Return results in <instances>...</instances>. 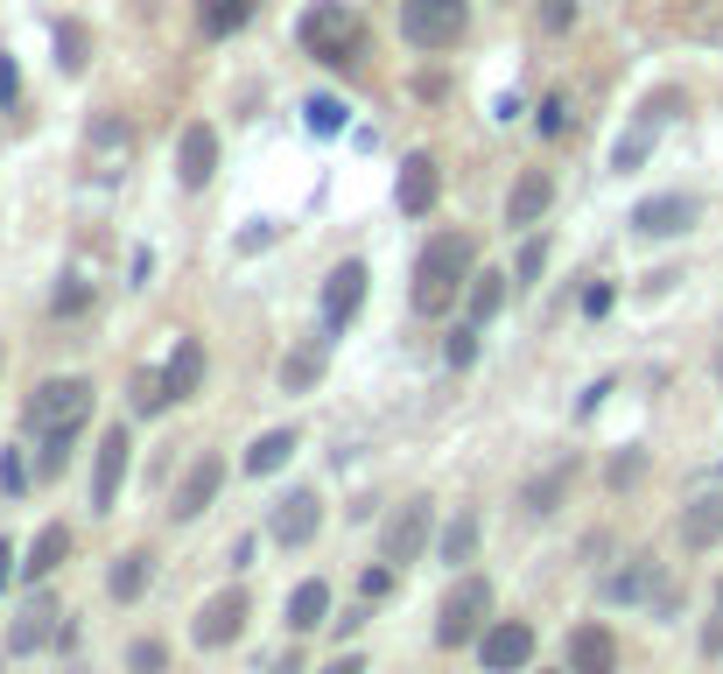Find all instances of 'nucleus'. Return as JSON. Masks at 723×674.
<instances>
[{
    "label": "nucleus",
    "instance_id": "obj_1",
    "mask_svg": "<svg viewBox=\"0 0 723 674\" xmlns=\"http://www.w3.org/2000/svg\"><path fill=\"white\" fill-rule=\"evenodd\" d=\"M478 275V239L471 233H435L422 254H414V281H408V302L414 317H450L456 296Z\"/></svg>",
    "mask_w": 723,
    "mask_h": 674
},
{
    "label": "nucleus",
    "instance_id": "obj_2",
    "mask_svg": "<svg viewBox=\"0 0 723 674\" xmlns=\"http://www.w3.org/2000/svg\"><path fill=\"white\" fill-rule=\"evenodd\" d=\"M295 43L302 56H316L323 71H352L358 56H366V14L352 8V0H310L295 22Z\"/></svg>",
    "mask_w": 723,
    "mask_h": 674
},
{
    "label": "nucleus",
    "instance_id": "obj_3",
    "mask_svg": "<svg viewBox=\"0 0 723 674\" xmlns=\"http://www.w3.org/2000/svg\"><path fill=\"white\" fill-rule=\"evenodd\" d=\"M492 625V584L485 576H456L450 597L435 605V646H471Z\"/></svg>",
    "mask_w": 723,
    "mask_h": 674
},
{
    "label": "nucleus",
    "instance_id": "obj_4",
    "mask_svg": "<svg viewBox=\"0 0 723 674\" xmlns=\"http://www.w3.org/2000/svg\"><path fill=\"white\" fill-rule=\"evenodd\" d=\"M91 379L85 373H64V379H43V387L29 394V429L43 436V429H85L91 421Z\"/></svg>",
    "mask_w": 723,
    "mask_h": 674
},
{
    "label": "nucleus",
    "instance_id": "obj_5",
    "mask_svg": "<svg viewBox=\"0 0 723 674\" xmlns=\"http://www.w3.org/2000/svg\"><path fill=\"white\" fill-rule=\"evenodd\" d=\"M429 548H435V499H408V506H393L387 527H379V563L408 569V563H422Z\"/></svg>",
    "mask_w": 723,
    "mask_h": 674
},
{
    "label": "nucleus",
    "instance_id": "obj_6",
    "mask_svg": "<svg viewBox=\"0 0 723 674\" xmlns=\"http://www.w3.org/2000/svg\"><path fill=\"white\" fill-rule=\"evenodd\" d=\"M675 106H681V92H675V85L646 92V106L633 113V127H625L618 141H612V169H618V176H633V169H639L646 156H654V141H660V127L675 120Z\"/></svg>",
    "mask_w": 723,
    "mask_h": 674
},
{
    "label": "nucleus",
    "instance_id": "obj_7",
    "mask_svg": "<svg viewBox=\"0 0 723 674\" xmlns=\"http://www.w3.org/2000/svg\"><path fill=\"white\" fill-rule=\"evenodd\" d=\"M471 29L464 0H401V35L414 50H456Z\"/></svg>",
    "mask_w": 723,
    "mask_h": 674
},
{
    "label": "nucleus",
    "instance_id": "obj_8",
    "mask_svg": "<svg viewBox=\"0 0 723 674\" xmlns=\"http://www.w3.org/2000/svg\"><path fill=\"white\" fill-rule=\"evenodd\" d=\"M246 619H253L246 590H239V584H225V590L204 597V611H197V625H190V640H197L204 653H218V646H233L239 632H246Z\"/></svg>",
    "mask_w": 723,
    "mask_h": 674
},
{
    "label": "nucleus",
    "instance_id": "obj_9",
    "mask_svg": "<svg viewBox=\"0 0 723 674\" xmlns=\"http://www.w3.org/2000/svg\"><path fill=\"white\" fill-rule=\"evenodd\" d=\"M127 464H134V436L112 421V429L99 436V457H91V513H112V506H120Z\"/></svg>",
    "mask_w": 723,
    "mask_h": 674
},
{
    "label": "nucleus",
    "instance_id": "obj_10",
    "mask_svg": "<svg viewBox=\"0 0 723 674\" xmlns=\"http://www.w3.org/2000/svg\"><path fill=\"white\" fill-rule=\"evenodd\" d=\"M576 450H562V457H548V464L527 478L520 492H512V506H520L527 520H548V513H562V499H569V485H576Z\"/></svg>",
    "mask_w": 723,
    "mask_h": 674
},
{
    "label": "nucleus",
    "instance_id": "obj_11",
    "mask_svg": "<svg viewBox=\"0 0 723 674\" xmlns=\"http://www.w3.org/2000/svg\"><path fill=\"white\" fill-rule=\"evenodd\" d=\"M695 218H702V204L689 197V190H660V197H639L633 204V233L639 239H681Z\"/></svg>",
    "mask_w": 723,
    "mask_h": 674
},
{
    "label": "nucleus",
    "instance_id": "obj_12",
    "mask_svg": "<svg viewBox=\"0 0 723 674\" xmlns=\"http://www.w3.org/2000/svg\"><path fill=\"white\" fill-rule=\"evenodd\" d=\"M435 197H443V162H435L429 148L401 156V176H393V204H401V218H429Z\"/></svg>",
    "mask_w": 723,
    "mask_h": 674
},
{
    "label": "nucleus",
    "instance_id": "obj_13",
    "mask_svg": "<svg viewBox=\"0 0 723 674\" xmlns=\"http://www.w3.org/2000/svg\"><path fill=\"white\" fill-rule=\"evenodd\" d=\"M316 527H323V499L310 485H295V492H281L274 506H268V534L281 548H310L316 542Z\"/></svg>",
    "mask_w": 723,
    "mask_h": 674
},
{
    "label": "nucleus",
    "instance_id": "obj_14",
    "mask_svg": "<svg viewBox=\"0 0 723 674\" xmlns=\"http://www.w3.org/2000/svg\"><path fill=\"white\" fill-rule=\"evenodd\" d=\"M56 632H64V611H56V597L35 590L29 605L14 611V625H8V661H29V653L56 646Z\"/></svg>",
    "mask_w": 723,
    "mask_h": 674
},
{
    "label": "nucleus",
    "instance_id": "obj_15",
    "mask_svg": "<svg viewBox=\"0 0 723 674\" xmlns=\"http://www.w3.org/2000/svg\"><path fill=\"white\" fill-rule=\"evenodd\" d=\"M478 661H485V674H520L535 661V625L527 619H492L485 640H478Z\"/></svg>",
    "mask_w": 723,
    "mask_h": 674
},
{
    "label": "nucleus",
    "instance_id": "obj_16",
    "mask_svg": "<svg viewBox=\"0 0 723 674\" xmlns=\"http://www.w3.org/2000/svg\"><path fill=\"white\" fill-rule=\"evenodd\" d=\"M366 260H337L331 275H323V331H345V323L366 310Z\"/></svg>",
    "mask_w": 723,
    "mask_h": 674
},
{
    "label": "nucleus",
    "instance_id": "obj_17",
    "mask_svg": "<svg viewBox=\"0 0 723 674\" xmlns=\"http://www.w3.org/2000/svg\"><path fill=\"white\" fill-rule=\"evenodd\" d=\"M212 176H218V127L212 120H190L183 141H176V183L197 197V190H212Z\"/></svg>",
    "mask_w": 723,
    "mask_h": 674
},
{
    "label": "nucleus",
    "instance_id": "obj_18",
    "mask_svg": "<svg viewBox=\"0 0 723 674\" xmlns=\"http://www.w3.org/2000/svg\"><path fill=\"white\" fill-rule=\"evenodd\" d=\"M218 485H225V457L204 450L197 464L176 478V499H169V513H176L183 527H190V520H204V513H212V499H218Z\"/></svg>",
    "mask_w": 723,
    "mask_h": 674
},
{
    "label": "nucleus",
    "instance_id": "obj_19",
    "mask_svg": "<svg viewBox=\"0 0 723 674\" xmlns=\"http://www.w3.org/2000/svg\"><path fill=\"white\" fill-rule=\"evenodd\" d=\"M331 338L337 331H310V338L289 344V359H281V394H316L323 365H331Z\"/></svg>",
    "mask_w": 723,
    "mask_h": 674
},
{
    "label": "nucleus",
    "instance_id": "obj_20",
    "mask_svg": "<svg viewBox=\"0 0 723 674\" xmlns=\"http://www.w3.org/2000/svg\"><path fill=\"white\" fill-rule=\"evenodd\" d=\"M548 204H555V176L548 169H520L506 190V225H541Z\"/></svg>",
    "mask_w": 723,
    "mask_h": 674
},
{
    "label": "nucleus",
    "instance_id": "obj_21",
    "mask_svg": "<svg viewBox=\"0 0 723 674\" xmlns=\"http://www.w3.org/2000/svg\"><path fill=\"white\" fill-rule=\"evenodd\" d=\"M569 674H618V640H612V625H576L569 632Z\"/></svg>",
    "mask_w": 723,
    "mask_h": 674
},
{
    "label": "nucleus",
    "instance_id": "obj_22",
    "mask_svg": "<svg viewBox=\"0 0 723 674\" xmlns=\"http://www.w3.org/2000/svg\"><path fill=\"white\" fill-rule=\"evenodd\" d=\"M681 548L689 555H710L716 542H723V492H702V499H689V506H681Z\"/></svg>",
    "mask_w": 723,
    "mask_h": 674
},
{
    "label": "nucleus",
    "instance_id": "obj_23",
    "mask_svg": "<svg viewBox=\"0 0 723 674\" xmlns=\"http://www.w3.org/2000/svg\"><path fill=\"white\" fill-rule=\"evenodd\" d=\"M162 387H169V400H197V387H204V344L197 338H176V352L162 359Z\"/></svg>",
    "mask_w": 723,
    "mask_h": 674
},
{
    "label": "nucleus",
    "instance_id": "obj_24",
    "mask_svg": "<svg viewBox=\"0 0 723 674\" xmlns=\"http://www.w3.org/2000/svg\"><path fill=\"white\" fill-rule=\"evenodd\" d=\"M148 584H155V555H148V548L112 555V569H106V597H112V605H134Z\"/></svg>",
    "mask_w": 723,
    "mask_h": 674
},
{
    "label": "nucleus",
    "instance_id": "obj_25",
    "mask_svg": "<svg viewBox=\"0 0 723 674\" xmlns=\"http://www.w3.org/2000/svg\"><path fill=\"white\" fill-rule=\"evenodd\" d=\"M654 584H660V563L654 555H633L625 569L604 576V605H639V597H654Z\"/></svg>",
    "mask_w": 723,
    "mask_h": 674
},
{
    "label": "nucleus",
    "instance_id": "obj_26",
    "mask_svg": "<svg viewBox=\"0 0 723 674\" xmlns=\"http://www.w3.org/2000/svg\"><path fill=\"white\" fill-rule=\"evenodd\" d=\"M506 288H512V275H499V267H478V275H471V288H464V317L478 323V331L506 310Z\"/></svg>",
    "mask_w": 723,
    "mask_h": 674
},
{
    "label": "nucleus",
    "instance_id": "obj_27",
    "mask_svg": "<svg viewBox=\"0 0 723 674\" xmlns=\"http://www.w3.org/2000/svg\"><path fill=\"white\" fill-rule=\"evenodd\" d=\"M64 555H71V527H64V520H50V527L29 542V555H22V576H29V584H43V576L64 569Z\"/></svg>",
    "mask_w": 723,
    "mask_h": 674
},
{
    "label": "nucleus",
    "instance_id": "obj_28",
    "mask_svg": "<svg viewBox=\"0 0 723 674\" xmlns=\"http://www.w3.org/2000/svg\"><path fill=\"white\" fill-rule=\"evenodd\" d=\"M316 625H331V584L323 576L295 584V597H289V632H316Z\"/></svg>",
    "mask_w": 723,
    "mask_h": 674
},
{
    "label": "nucleus",
    "instance_id": "obj_29",
    "mask_svg": "<svg viewBox=\"0 0 723 674\" xmlns=\"http://www.w3.org/2000/svg\"><path fill=\"white\" fill-rule=\"evenodd\" d=\"M260 0H197V29L212 35V43H225V35H239L246 22H253Z\"/></svg>",
    "mask_w": 723,
    "mask_h": 674
},
{
    "label": "nucleus",
    "instance_id": "obj_30",
    "mask_svg": "<svg viewBox=\"0 0 723 674\" xmlns=\"http://www.w3.org/2000/svg\"><path fill=\"white\" fill-rule=\"evenodd\" d=\"M295 450H302V436H295V429H268V436L253 442V450H246V471H253V478H274Z\"/></svg>",
    "mask_w": 723,
    "mask_h": 674
},
{
    "label": "nucleus",
    "instance_id": "obj_31",
    "mask_svg": "<svg viewBox=\"0 0 723 674\" xmlns=\"http://www.w3.org/2000/svg\"><path fill=\"white\" fill-rule=\"evenodd\" d=\"M435 555H443L450 569H456V563H471V555H478V513L443 520V527H435Z\"/></svg>",
    "mask_w": 723,
    "mask_h": 674
},
{
    "label": "nucleus",
    "instance_id": "obj_32",
    "mask_svg": "<svg viewBox=\"0 0 723 674\" xmlns=\"http://www.w3.org/2000/svg\"><path fill=\"white\" fill-rule=\"evenodd\" d=\"M91 156H127L134 148V133H127V120H112V113H91Z\"/></svg>",
    "mask_w": 723,
    "mask_h": 674
},
{
    "label": "nucleus",
    "instance_id": "obj_33",
    "mask_svg": "<svg viewBox=\"0 0 723 674\" xmlns=\"http://www.w3.org/2000/svg\"><path fill=\"white\" fill-rule=\"evenodd\" d=\"M541 275H548V233H527L520 260H512V288H535Z\"/></svg>",
    "mask_w": 723,
    "mask_h": 674
},
{
    "label": "nucleus",
    "instance_id": "obj_34",
    "mask_svg": "<svg viewBox=\"0 0 723 674\" xmlns=\"http://www.w3.org/2000/svg\"><path fill=\"white\" fill-rule=\"evenodd\" d=\"M71 442H78V429H43V450H35V478H64Z\"/></svg>",
    "mask_w": 723,
    "mask_h": 674
},
{
    "label": "nucleus",
    "instance_id": "obj_35",
    "mask_svg": "<svg viewBox=\"0 0 723 674\" xmlns=\"http://www.w3.org/2000/svg\"><path fill=\"white\" fill-rule=\"evenodd\" d=\"M443 359H450V373H471V359H478V323H471V317L443 338Z\"/></svg>",
    "mask_w": 723,
    "mask_h": 674
},
{
    "label": "nucleus",
    "instance_id": "obj_36",
    "mask_svg": "<svg viewBox=\"0 0 723 674\" xmlns=\"http://www.w3.org/2000/svg\"><path fill=\"white\" fill-rule=\"evenodd\" d=\"M85 43H91V35H85L78 22L56 29V71H85Z\"/></svg>",
    "mask_w": 723,
    "mask_h": 674
},
{
    "label": "nucleus",
    "instance_id": "obj_37",
    "mask_svg": "<svg viewBox=\"0 0 723 674\" xmlns=\"http://www.w3.org/2000/svg\"><path fill=\"white\" fill-rule=\"evenodd\" d=\"M169 408V387H162V365L155 373H134V415H162Z\"/></svg>",
    "mask_w": 723,
    "mask_h": 674
},
{
    "label": "nucleus",
    "instance_id": "obj_38",
    "mask_svg": "<svg viewBox=\"0 0 723 674\" xmlns=\"http://www.w3.org/2000/svg\"><path fill=\"white\" fill-rule=\"evenodd\" d=\"M604 478H612L618 492H625V485H639V478H646V450H639V442H625V450L612 457V471H604Z\"/></svg>",
    "mask_w": 723,
    "mask_h": 674
},
{
    "label": "nucleus",
    "instance_id": "obj_39",
    "mask_svg": "<svg viewBox=\"0 0 723 674\" xmlns=\"http://www.w3.org/2000/svg\"><path fill=\"white\" fill-rule=\"evenodd\" d=\"M50 310H56V317H85V310H91V288H85L78 275H71V281H56V296H50Z\"/></svg>",
    "mask_w": 723,
    "mask_h": 674
},
{
    "label": "nucleus",
    "instance_id": "obj_40",
    "mask_svg": "<svg viewBox=\"0 0 723 674\" xmlns=\"http://www.w3.org/2000/svg\"><path fill=\"white\" fill-rule=\"evenodd\" d=\"M302 113H310V127H316V133H337V127H345V99H331V92H316V99L302 106Z\"/></svg>",
    "mask_w": 723,
    "mask_h": 674
},
{
    "label": "nucleus",
    "instance_id": "obj_41",
    "mask_svg": "<svg viewBox=\"0 0 723 674\" xmlns=\"http://www.w3.org/2000/svg\"><path fill=\"white\" fill-rule=\"evenodd\" d=\"M29 464H22V450H0V492H8V499H22L29 492Z\"/></svg>",
    "mask_w": 723,
    "mask_h": 674
},
{
    "label": "nucleus",
    "instance_id": "obj_42",
    "mask_svg": "<svg viewBox=\"0 0 723 674\" xmlns=\"http://www.w3.org/2000/svg\"><path fill=\"white\" fill-rule=\"evenodd\" d=\"M535 22H541V35H562L576 22V0H535Z\"/></svg>",
    "mask_w": 723,
    "mask_h": 674
},
{
    "label": "nucleus",
    "instance_id": "obj_43",
    "mask_svg": "<svg viewBox=\"0 0 723 674\" xmlns=\"http://www.w3.org/2000/svg\"><path fill=\"white\" fill-rule=\"evenodd\" d=\"M127 667H134V674H169V646H162V640H134Z\"/></svg>",
    "mask_w": 723,
    "mask_h": 674
},
{
    "label": "nucleus",
    "instance_id": "obj_44",
    "mask_svg": "<svg viewBox=\"0 0 723 674\" xmlns=\"http://www.w3.org/2000/svg\"><path fill=\"white\" fill-rule=\"evenodd\" d=\"M541 133H548V141H562V133H569V99H562V92H548V99H541Z\"/></svg>",
    "mask_w": 723,
    "mask_h": 674
},
{
    "label": "nucleus",
    "instance_id": "obj_45",
    "mask_svg": "<svg viewBox=\"0 0 723 674\" xmlns=\"http://www.w3.org/2000/svg\"><path fill=\"white\" fill-rule=\"evenodd\" d=\"M14 99H22V71H14V56L0 50V113H8Z\"/></svg>",
    "mask_w": 723,
    "mask_h": 674
},
{
    "label": "nucleus",
    "instance_id": "obj_46",
    "mask_svg": "<svg viewBox=\"0 0 723 674\" xmlns=\"http://www.w3.org/2000/svg\"><path fill=\"white\" fill-rule=\"evenodd\" d=\"M612 302H618V288H612V281H590V288H583V317H604Z\"/></svg>",
    "mask_w": 723,
    "mask_h": 674
},
{
    "label": "nucleus",
    "instance_id": "obj_47",
    "mask_svg": "<svg viewBox=\"0 0 723 674\" xmlns=\"http://www.w3.org/2000/svg\"><path fill=\"white\" fill-rule=\"evenodd\" d=\"M358 590H366V597H387V590H393V563H379V569H366V576H358Z\"/></svg>",
    "mask_w": 723,
    "mask_h": 674
},
{
    "label": "nucleus",
    "instance_id": "obj_48",
    "mask_svg": "<svg viewBox=\"0 0 723 674\" xmlns=\"http://www.w3.org/2000/svg\"><path fill=\"white\" fill-rule=\"evenodd\" d=\"M8 576H22V555H14V542L0 534V597H8Z\"/></svg>",
    "mask_w": 723,
    "mask_h": 674
},
{
    "label": "nucleus",
    "instance_id": "obj_49",
    "mask_svg": "<svg viewBox=\"0 0 723 674\" xmlns=\"http://www.w3.org/2000/svg\"><path fill=\"white\" fill-rule=\"evenodd\" d=\"M323 674H373V667H366V653H337V661L323 667Z\"/></svg>",
    "mask_w": 723,
    "mask_h": 674
},
{
    "label": "nucleus",
    "instance_id": "obj_50",
    "mask_svg": "<svg viewBox=\"0 0 723 674\" xmlns=\"http://www.w3.org/2000/svg\"><path fill=\"white\" fill-rule=\"evenodd\" d=\"M702 653H710V661H716V653H723V611H716V619H710V625H702Z\"/></svg>",
    "mask_w": 723,
    "mask_h": 674
},
{
    "label": "nucleus",
    "instance_id": "obj_51",
    "mask_svg": "<svg viewBox=\"0 0 723 674\" xmlns=\"http://www.w3.org/2000/svg\"><path fill=\"white\" fill-rule=\"evenodd\" d=\"M366 619H373V611H366V605H358V611H345V619H331V625H337V640H352V632H358V625H366Z\"/></svg>",
    "mask_w": 723,
    "mask_h": 674
},
{
    "label": "nucleus",
    "instance_id": "obj_52",
    "mask_svg": "<svg viewBox=\"0 0 723 674\" xmlns=\"http://www.w3.org/2000/svg\"><path fill=\"white\" fill-rule=\"evenodd\" d=\"M268 674H302V653H281V661H268Z\"/></svg>",
    "mask_w": 723,
    "mask_h": 674
},
{
    "label": "nucleus",
    "instance_id": "obj_53",
    "mask_svg": "<svg viewBox=\"0 0 723 674\" xmlns=\"http://www.w3.org/2000/svg\"><path fill=\"white\" fill-rule=\"evenodd\" d=\"M716 611H723V584H716Z\"/></svg>",
    "mask_w": 723,
    "mask_h": 674
},
{
    "label": "nucleus",
    "instance_id": "obj_54",
    "mask_svg": "<svg viewBox=\"0 0 723 674\" xmlns=\"http://www.w3.org/2000/svg\"><path fill=\"white\" fill-rule=\"evenodd\" d=\"M548 674H569V667H548Z\"/></svg>",
    "mask_w": 723,
    "mask_h": 674
}]
</instances>
